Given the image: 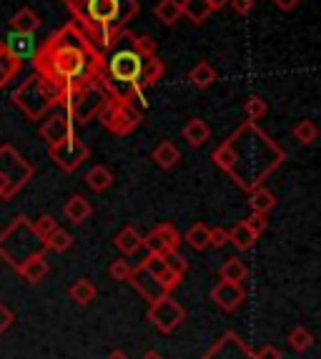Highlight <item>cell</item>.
Returning a JSON list of instances; mask_svg holds the SVG:
<instances>
[{
    "label": "cell",
    "instance_id": "e0dca14e",
    "mask_svg": "<svg viewBox=\"0 0 321 359\" xmlns=\"http://www.w3.org/2000/svg\"><path fill=\"white\" fill-rule=\"evenodd\" d=\"M23 68V58L11 48L8 41H0V88H6Z\"/></svg>",
    "mask_w": 321,
    "mask_h": 359
},
{
    "label": "cell",
    "instance_id": "681fc988",
    "mask_svg": "<svg viewBox=\"0 0 321 359\" xmlns=\"http://www.w3.org/2000/svg\"><path fill=\"white\" fill-rule=\"evenodd\" d=\"M208 6H211V11H221L228 6V0H208Z\"/></svg>",
    "mask_w": 321,
    "mask_h": 359
},
{
    "label": "cell",
    "instance_id": "30bf717a",
    "mask_svg": "<svg viewBox=\"0 0 321 359\" xmlns=\"http://www.w3.org/2000/svg\"><path fill=\"white\" fill-rule=\"evenodd\" d=\"M146 317H149V322L153 324L160 334H171V332H176L186 322V309L184 304L173 299L171 294H166L158 302H151Z\"/></svg>",
    "mask_w": 321,
    "mask_h": 359
},
{
    "label": "cell",
    "instance_id": "9c48e42d",
    "mask_svg": "<svg viewBox=\"0 0 321 359\" xmlns=\"http://www.w3.org/2000/svg\"><path fill=\"white\" fill-rule=\"evenodd\" d=\"M33 174H36V168L20 151H15L11 144L0 146V179L6 184L8 196H15L33 179Z\"/></svg>",
    "mask_w": 321,
    "mask_h": 359
},
{
    "label": "cell",
    "instance_id": "b9f144b4",
    "mask_svg": "<svg viewBox=\"0 0 321 359\" xmlns=\"http://www.w3.org/2000/svg\"><path fill=\"white\" fill-rule=\"evenodd\" d=\"M55 229H58V222H55V216H50V214H41L33 222V231L41 236V239H46L48 233H53Z\"/></svg>",
    "mask_w": 321,
    "mask_h": 359
},
{
    "label": "cell",
    "instance_id": "ac0fdd59",
    "mask_svg": "<svg viewBox=\"0 0 321 359\" xmlns=\"http://www.w3.org/2000/svg\"><path fill=\"white\" fill-rule=\"evenodd\" d=\"M141 264L156 276V279H158L160 284H163V287L168 289V292H173V289L184 282L179 274H173V271L168 269V264L163 262V257H158V254H146V259H143Z\"/></svg>",
    "mask_w": 321,
    "mask_h": 359
},
{
    "label": "cell",
    "instance_id": "1f68e13d",
    "mask_svg": "<svg viewBox=\"0 0 321 359\" xmlns=\"http://www.w3.org/2000/svg\"><path fill=\"white\" fill-rule=\"evenodd\" d=\"M249 206L251 211H259V214H271L276 209V196L274 191H268L266 186H259L254 191H249Z\"/></svg>",
    "mask_w": 321,
    "mask_h": 359
},
{
    "label": "cell",
    "instance_id": "52a82bcc",
    "mask_svg": "<svg viewBox=\"0 0 321 359\" xmlns=\"http://www.w3.org/2000/svg\"><path fill=\"white\" fill-rule=\"evenodd\" d=\"M106 98H108V93L103 86L76 83V86H66V88H63L58 108L73 121V126H86V123H90L95 116L101 114Z\"/></svg>",
    "mask_w": 321,
    "mask_h": 359
},
{
    "label": "cell",
    "instance_id": "5bb4252c",
    "mask_svg": "<svg viewBox=\"0 0 321 359\" xmlns=\"http://www.w3.org/2000/svg\"><path fill=\"white\" fill-rule=\"evenodd\" d=\"M128 284H131L133 289H136V294L141 297V299H146L151 304V302H158L160 297H166V294H171L168 292L163 284L156 279L153 274H151L143 264H138V266H133V271H131V279H128Z\"/></svg>",
    "mask_w": 321,
    "mask_h": 359
},
{
    "label": "cell",
    "instance_id": "44dd1931",
    "mask_svg": "<svg viewBox=\"0 0 321 359\" xmlns=\"http://www.w3.org/2000/svg\"><path fill=\"white\" fill-rule=\"evenodd\" d=\"M11 28L13 33H18V36H33L38 28H41V15H38L33 8H20L15 11V15L11 18Z\"/></svg>",
    "mask_w": 321,
    "mask_h": 359
},
{
    "label": "cell",
    "instance_id": "9a60e30c",
    "mask_svg": "<svg viewBox=\"0 0 321 359\" xmlns=\"http://www.w3.org/2000/svg\"><path fill=\"white\" fill-rule=\"evenodd\" d=\"M38 136H41L48 146H53V144H58V141H66V138L76 136V126H73V121L68 118L63 111H55V114H50L48 118H43L41 128H38Z\"/></svg>",
    "mask_w": 321,
    "mask_h": 359
},
{
    "label": "cell",
    "instance_id": "db71d44e",
    "mask_svg": "<svg viewBox=\"0 0 321 359\" xmlns=\"http://www.w3.org/2000/svg\"><path fill=\"white\" fill-rule=\"evenodd\" d=\"M63 3H66V0H63Z\"/></svg>",
    "mask_w": 321,
    "mask_h": 359
},
{
    "label": "cell",
    "instance_id": "d6986e66",
    "mask_svg": "<svg viewBox=\"0 0 321 359\" xmlns=\"http://www.w3.org/2000/svg\"><path fill=\"white\" fill-rule=\"evenodd\" d=\"M20 276H23L28 284H41L48 274H50V264H48L46 254H33V257L25 259L20 266H15Z\"/></svg>",
    "mask_w": 321,
    "mask_h": 359
},
{
    "label": "cell",
    "instance_id": "8992f818",
    "mask_svg": "<svg viewBox=\"0 0 321 359\" xmlns=\"http://www.w3.org/2000/svg\"><path fill=\"white\" fill-rule=\"evenodd\" d=\"M33 254H46L43 239L33 231V222L28 216H15L0 231V259L15 269Z\"/></svg>",
    "mask_w": 321,
    "mask_h": 359
},
{
    "label": "cell",
    "instance_id": "d4e9b609",
    "mask_svg": "<svg viewBox=\"0 0 321 359\" xmlns=\"http://www.w3.org/2000/svg\"><path fill=\"white\" fill-rule=\"evenodd\" d=\"M166 73V63L158 58V55H151V58H143V68H141V88H153L160 83V78Z\"/></svg>",
    "mask_w": 321,
    "mask_h": 359
},
{
    "label": "cell",
    "instance_id": "836d02e7",
    "mask_svg": "<svg viewBox=\"0 0 321 359\" xmlns=\"http://www.w3.org/2000/svg\"><path fill=\"white\" fill-rule=\"evenodd\" d=\"M95 294H98V289H95V284L90 282V279H76V282L71 284V289H68V297H71L76 304L86 306L90 304V302L95 299Z\"/></svg>",
    "mask_w": 321,
    "mask_h": 359
},
{
    "label": "cell",
    "instance_id": "2e32d148",
    "mask_svg": "<svg viewBox=\"0 0 321 359\" xmlns=\"http://www.w3.org/2000/svg\"><path fill=\"white\" fill-rule=\"evenodd\" d=\"M211 302L219 306L221 311H236L238 306L246 302V289L244 284H236V282H219L214 289H211Z\"/></svg>",
    "mask_w": 321,
    "mask_h": 359
},
{
    "label": "cell",
    "instance_id": "d590c367",
    "mask_svg": "<svg viewBox=\"0 0 321 359\" xmlns=\"http://www.w3.org/2000/svg\"><path fill=\"white\" fill-rule=\"evenodd\" d=\"M286 341H289V347H292L296 354H303L306 349H311V344H314V334H311L306 327H294V330L289 332V337H286Z\"/></svg>",
    "mask_w": 321,
    "mask_h": 359
},
{
    "label": "cell",
    "instance_id": "7402d4cb",
    "mask_svg": "<svg viewBox=\"0 0 321 359\" xmlns=\"http://www.w3.org/2000/svg\"><path fill=\"white\" fill-rule=\"evenodd\" d=\"M151 158H153V163L158 168L171 171L173 166H179V161L184 158V156H181L179 146L173 144V141H160V144L153 149V154H151Z\"/></svg>",
    "mask_w": 321,
    "mask_h": 359
},
{
    "label": "cell",
    "instance_id": "d6a6232c",
    "mask_svg": "<svg viewBox=\"0 0 321 359\" xmlns=\"http://www.w3.org/2000/svg\"><path fill=\"white\" fill-rule=\"evenodd\" d=\"M208 236H211V226H206L203 222H196V224H191L189 231L184 233V241L193 249V252H206Z\"/></svg>",
    "mask_w": 321,
    "mask_h": 359
},
{
    "label": "cell",
    "instance_id": "8d00e7d4",
    "mask_svg": "<svg viewBox=\"0 0 321 359\" xmlns=\"http://www.w3.org/2000/svg\"><path fill=\"white\" fill-rule=\"evenodd\" d=\"M292 136L296 138L299 144L311 146L316 138H319V128H316V123L311 118H303V121H299L296 126L292 128Z\"/></svg>",
    "mask_w": 321,
    "mask_h": 359
},
{
    "label": "cell",
    "instance_id": "603a6c76",
    "mask_svg": "<svg viewBox=\"0 0 321 359\" xmlns=\"http://www.w3.org/2000/svg\"><path fill=\"white\" fill-rule=\"evenodd\" d=\"M114 246L123 257H133V254H138L143 249V236L133 226H123L114 236Z\"/></svg>",
    "mask_w": 321,
    "mask_h": 359
},
{
    "label": "cell",
    "instance_id": "60d3db41",
    "mask_svg": "<svg viewBox=\"0 0 321 359\" xmlns=\"http://www.w3.org/2000/svg\"><path fill=\"white\" fill-rule=\"evenodd\" d=\"M163 262H166L168 269H171L173 274H179L181 279H184L186 271H189V262H186V257L181 252H168V254H163Z\"/></svg>",
    "mask_w": 321,
    "mask_h": 359
},
{
    "label": "cell",
    "instance_id": "cb8c5ba5",
    "mask_svg": "<svg viewBox=\"0 0 321 359\" xmlns=\"http://www.w3.org/2000/svg\"><path fill=\"white\" fill-rule=\"evenodd\" d=\"M83 181H86V184H88L90 191L103 194V191H108V189L114 186L116 176H114V171H111V168H108V166H103V163H98V166H93V168H88V171H86Z\"/></svg>",
    "mask_w": 321,
    "mask_h": 359
},
{
    "label": "cell",
    "instance_id": "3957f363",
    "mask_svg": "<svg viewBox=\"0 0 321 359\" xmlns=\"http://www.w3.org/2000/svg\"><path fill=\"white\" fill-rule=\"evenodd\" d=\"M73 23L95 48L108 50L121 30L141 13L138 0H66Z\"/></svg>",
    "mask_w": 321,
    "mask_h": 359
},
{
    "label": "cell",
    "instance_id": "f1b7e54d",
    "mask_svg": "<svg viewBox=\"0 0 321 359\" xmlns=\"http://www.w3.org/2000/svg\"><path fill=\"white\" fill-rule=\"evenodd\" d=\"M153 15L160 20L163 25H176L181 18H184V13H181V0H158L153 8Z\"/></svg>",
    "mask_w": 321,
    "mask_h": 359
},
{
    "label": "cell",
    "instance_id": "f907efd6",
    "mask_svg": "<svg viewBox=\"0 0 321 359\" xmlns=\"http://www.w3.org/2000/svg\"><path fill=\"white\" fill-rule=\"evenodd\" d=\"M106 359H131V357H128V354H125L123 349H114V352L108 354Z\"/></svg>",
    "mask_w": 321,
    "mask_h": 359
},
{
    "label": "cell",
    "instance_id": "8fae6325",
    "mask_svg": "<svg viewBox=\"0 0 321 359\" xmlns=\"http://www.w3.org/2000/svg\"><path fill=\"white\" fill-rule=\"evenodd\" d=\"M48 156H50V161L60 168V171H66V174H73L81 168V163L88 161L90 149L88 144H83L78 136H71L66 141H58V144L48 146Z\"/></svg>",
    "mask_w": 321,
    "mask_h": 359
},
{
    "label": "cell",
    "instance_id": "6da1fadb",
    "mask_svg": "<svg viewBox=\"0 0 321 359\" xmlns=\"http://www.w3.org/2000/svg\"><path fill=\"white\" fill-rule=\"evenodd\" d=\"M33 71L43 73L55 86L95 83L103 86L106 53L95 48L73 20L46 38L33 53Z\"/></svg>",
    "mask_w": 321,
    "mask_h": 359
},
{
    "label": "cell",
    "instance_id": "c3c4849f",
    "mask_svg": "<svg viewBox=\"0 0 321 359\" xmlns=\"http://www.w3.org/2000/svg\"><path fill=\"white\" fill-rule=\"evenodd\" d=\"M299 3H301V0H274V6L284 13H292L294 8H299Z\"/></svg>",
    "mask_w": 321,
    "mask_h": 359
},
{
    "label": "cell",
    "instance_id": "5b68a950",
    "mask_svg": "<svg viewBox=\"0 0 321 359\" xmlns=\"http://www.w3.org/2000/svg\"><path fill=\"white\" fill-rule=\"evenodd\" d=\"M63 86H55L43 73L33 71L18 88L13 90V106L20 108V114L28 121H43L53 108H58Z\"/></svg>",
    "mask_w": 321,
    "mask_h": 359
},
{
    "label": "cell",
    "instance_id": "7dc6e473",
    "mask_svg": "<svg viewBox=\"0 0 321 359\" xmlns=\"http://www.w3.org/2000/svg\"><path fill=\"white\" fill-rule=\"evenodd\" d=\"M228 6L233 8L236 15H249L254 11V0H228Z\"/></svg>",
    "mask_w": 321,
    "mask_h": 359
},
{
    "label": "cell",
    "instance_id": "f6af8a7d",
    "mask_svg": "<svg viewBox=\"0 0 321 359\" xmlns=\"http://www.w3.org/2000/svg\"><path fill=\"white\" fill-rule=\"evenodd\" d=\"M13 322H15V314H13V309L0 302V334H6V332L13 327Z\"/></svg>",
    "mask_w": 321,
    "mask_h": 359
},
{
    "label": "cell",
    "instance_id": "83f0119b",
    "mask_svg": "<svg viewBox=\"0 0 321 359\" xmlns=\"http://www.w3.org/2000/svg\"><path fill=\"white\" fill-rule=\"evenodd\" d=\"M181 13H184V18L191 20L193 25H201L208 20L211 15V6H208V0H181Z\"/></svg>",
    "mask_w": 321,
    "mask_h": 359
},
{
    "label": "cell",
    "instance_id": "ffe728a7",
    "mask_svg": "<svg viewBox=\"0 0 321 359\" xmlns=\"http://www.w3.org/2000/svg\"><path fill=\"white\" fill-rule=\"evenodd\" d=\"M63 214H66V219L71 224L81 226V224H86L90 216H93V206H90V201L86 196L76 194V196H71L66 201V206H63Z\"/></svg>",
    "mask_w": 321,
    "mask_h": 359
},
{
    "label": "cell",
    "instance_id": "7c38bea8",
    "mask_svg": "<svg viewBox=\"0 0 321 359\" xmlns=\"http://www.w3.org/2000/svg\"><path fill=\"white\" fill-rule=\"evenodd\" d=\"M143 249H149V254H158V257H163V254H168V252H179L181 249L179 229L168 222L156 224V226L143 236Z\"/></svg>",
    "mask_w": 321,
    "mask_h": 359
},
{
    "label": "cell",
    "instance_id": "816d5d0a",
    "mask_svg": "<svg viewBox=\"0 0 321 359\" xmlns=\"http://www.w3.org/2000/svg\"><path fill=\"white\" fill-rule=\"evenodd\" d=\"M141 359H163V354H160V352H156V349H149V352L143 354Z\"/></svg>",
    "mask_w": 321,
    "mask_h": 359
},
{
    "label": "cell",
    "instance_id": "484cf974",
    "mask_svg": "<svg viewBox=\"0 0 321 359\" xmlns=\"http://www.w3.org/2000/svg\"><path fill=\"white\" fill-rule=\"evenodd\" d=\"M256 239H259V236L251 231L246 222H238L228 229V244H231L236 252H249V249H254Z\"/></svg>",
    "mask_w": 321,
    "mask_h": 359
},
{
    "label": "cell",
    "instance_id": "f5cc1de1",
    "mask_svg": "<svg viewBox=\"0 0 321 359\" xmlns=\"http://www.w3.org/2000/svg\"><path fill=\"white\" fill-rule=\"evenodd\" d=\"M0 201H11V196H8V189H6V184H3V179H0Z\"/></svg>",
    "mask_w": 321,
    "mask_h": 359
},
{
    "label": "cell",
    "instance_id": "277c9868",
    "mask_svg": "<svg viewBox=\"0 0 321 359\" xmlns=\"http://www.w3.org/2000/svg\"><path fill=\"white\" fill-rule=\"evenodd\" d=\"M106 53V76H103V88L108 96H121L141 98L143 103V88H141V68L143 58L136 48H133V33L123 28L111 43V48L103 50Z\"/></svg>",
    "mask_w": 321,
    "mask_h": 359
},
{
    "label": "cell",
    "instance_id": "ee69618b",
    "mask_svg": "<svg viewBox=\"0 0 321 359\" xmlns=\"http://www.w3.org/2000/svg\"><path fill=\"white\" fill-rule=\"evenodd\" d=\"M226 244H228V229H224V226H214V229H211L208 246H214V249H224Z\"/></svg>",
    "mask_w": 321,
    "mask_h": 359
},
{
    "label": "cell",
    "instance_id": "f35d334b",
    "mask_svg": "<svg viewBox=\"0 0 321 359\" xmlns=\"http://www.w3.org/2000/svg\"><path fill=\"white\" fill-rule=\"evenodd\" d=\"M133 48L141 53V58H151V55H156L158 43H156V38L149 36V33H143V36H136V33H133Z\"/></svg>",
    "mask_w": 321,
    "mask_h": 359
},
{
    "label": "cell",
    "instance_id": "ba28073f",
    "mask_svg": "<svg viewBox=\"0 0 321 359\" xmlns=\"http://www.w3.org/2000/svg\"><path fill=\"white\" fill-rule=\"evenodd\" d=\"M101 118V123L114 133V136H128L143 123V114L138 111V106L131 98L121 96H108L103 103L101 114L95 116Z\"/></svg>",
    "mask_w": 321,
    "mask_h": 359
},
{
    "label": "cell",
    "instance_id": "ab89813d",
    "mask_svg": "<svg viewBox=\"0 0 321 359\" xmlns=\"http://www.w3.org/2000/svg\"><path fill=\"white\" fill-rule=\"evenodd\" d=\"M131 271H133V264L128 262L125 257H121V259H116V262L111 264L108 274L114 276L116 282H128V279H131Z\"/></svg>",
    "mask_w": 321,
    "mask_h": 359
},
{
    "label": "cell",
    "instance_id": "7a4b0ae2",
    "mask_svg": "<svg viewBox=\"0 0 321 359\" xmlns=\"http://www.w3.org/2000/svg\"><path fill=\"white\" fill-rule=\"evenodd\" d=\"M211 158L238 189L249 194L264 186V181L286 161V151L259 123L244 121L224 138V144L216 146Z\"/></svg>",
    "mask_w": 321,
    "mask_h": 359
},
{
    "label": "cell",
    "instance_id": "74e56055",
    "mask_svg": "<svg viewBox=\"0 0 321 359\" xmlns=\"http://www.w3.org/2000/svg\"><path fill=\"white\" fill-rule=\"evenodd\" d=\"M266 114H268V103L264 101L261 96H249V98H246V103H244L246 121H254V123H259V121H261Z\"/></svg>",
    "mask_w": 321,
    "mask_h": 359
},
{
    "label": "cell",
    "instance_id": "7bdbcfd3",
    "mask_svg": "<svg viewBox=\"0 0 321 359\" xmlns=\"http://www.w3.org/2000/svg\"><path fill=\"white\" fill-rule=\"evenodd\" d=\"M244 222L249 224V229L256 233V236H261V233L268 229V216L266 214H259V211H251V214L246 216Z\"/></svg>",
    "mask_w": 321,
    "mask_h": 359
},
{
    "label": "cell",
    "instance_id": "f546056e",
    "mask_svg": "<svg viewBox=\"0 0 321 359\" xmlns=\"http://www.w3.org/2000/svg\"><path fill=\"white\" fill-rule=\"evenodd\" d=\"M189 81L191 86H196V88H211L216 83V68L208 63V60H198L196 66L189 71Z\"/></svg>",
    "mask_w": 321,
    "mask_h": 359
},
{
    "label": "cell",
    "instance_id": "4316f807",
    "mask_svg": "<svg viewBox=\"0 0 321 359\" xmlns=\"http://www.w3.org/2000/svg\"><path fill=\"white\" fill-rule=\"evenodd\" d=\"M211 138V126L203 118H189V123L184 126V141H189V146L198 149Z\"/></svg>",
    "mask_w": 321,
    "mask_h": 359
},
{
    "label": "cell",
    "instance_id": "bcb514c9",
    "mask_svg": "<svg viewBox=\"0 0 321 359\" xmlns=\"http://www.w3.org/2000/svg\"><path fill=\"white\" fill-rule=\"evenodd\" d=\"M254 359H284V352L274 344H264L259 352H254Z\"/></svg>",
    "mask_w": 321,
    "mask_h": 359
},
{
    "label": "cell",
    "instance_id": "4dcf8cb0",
    "mask_svg": "<svg viewBox=\"0 0 321 359\" xmlns=\"http://www.w3.org/2000/svg\"><path fill=\"white\" fill-rule=\"evenodd\" d=\"M249 276V264L241 257H228L221 266V282H236L241 284Z\"/></svg>",
    "mask_w": 321,
    "mask_h": 359
},
{
    "label": "cell",
    "instance_id": "4fadbf2b",
    "mask_svg": "<svg viewBox=\"0 0 321 359\" xmlns=\"http://www.w3.org/2000/svg\"><path fill=\"white\" fill-rule=\"evenodd\" d=\"M201 359H254V349L241 339V334L228 330L221 334L214 347L201 354Z\"/></svg>",
    "mask_w": 321,
    "mask_h": 359
},
{
    "label": "cell",
    "instance_id": "e575fe53",
    "mask_svg": "<svg viewBox=\"0 0 321 359\" xmlns=\"http://www.w3.org/2000/svg\"><path fill=\"white\" fill-rule=\"evenodd\" d=\"M43 246H46V252L66 254L73 246V236H71V231H66V229L58 226L53 233H48L46 239H43Z\"/></svg>",
    "mask_w": 321,
    "mask_h": 359
}]
</instances>
